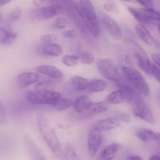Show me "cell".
I'll use <instances>...</instances> for the list:
<instances>
[{"mask_svg":"<svg viewBox=\"0 0 160 160\" xmlns=\"http://www.w3.org/2000/svg\"><path fill=\"white\" fill-rule=\"evenodd\" d=\"M21 13V8L19 7H16L10 13V19L12 21L18 20L19 18L20 17Z\"/></svg>","mask_w":160,"mask_h":160,"instance_id":"cell-33","label":"cell"},{"mask_svg":"<svg viewBox=\"0 0 160 160\" xmlns=\"http://www.w3.org/2000/svg\"><path fill=\"white\" fill-rule=\"evenodd\" d=\"M39 53L50 57H58L63 53L62 47L55 42L44 43L38 48Z\"/></svg>","mask_w":160,"mask_h":160,"instance_id":"cell-12","label":"cell"},{"mask_svg":"<svg viewBox=\"0 0 160 160\" xmlns=\"http://www.w3.org/2000/svg\"><path fill=\"white\" fill-rule=\"evenodd\" d=\"M120 124V121L118 118L110 117L99 121L96 122L94 126L102 132L116 129Z\"/></svg>","mask_w":160,"mask_h":160,"instance_id":"cell-16","label":"cell"},{"mask_svg":"<svg viewBox=\"0 0 160 160\" xmlns=\"http://www.w3.org/2000/svg\"><path fill=\"white\" fill-rule=\"evenodd\" d=\"M66 160H80L74 148L71 144L66 145L65 149Z\"/></svg>","mask_w":160,"mask_h":160,"instance_id":"cell-29","label":"cell"},{"mask_svg":"<svg viewBox=\"0 0 160 160\" xmlns=\"http://www.w3.org/2000/svg\"><path fill=\"white\" fill-rule=\"evenodd\" d=\"M39 79V75L36 73L23 72L18 75L17 81L19 86L26 87L36 83Z\"/></svg>","mask_w":160,"mask_h":160,"instance_id":"cell-17","label":"cell"},{"mask_svg":"<svg viewBox=\"0 0 160 160\" xmlns=\"http://www.w3.org/2000/svg\"><path fill=\"white\" fill-rule=\"evenodd\" d=\"M72 2L92 35L94 37L100 36L101 28L93 4L87 0L74 1Z\"/></svg>","mask_w":160,"mask_h":160,"instance_id":"cell-2","label":"cell"},{"mask_svg":"<svg viewBox=\"0 0 160 160\" xmlns=\"http://www.w3.org/2000/svg\"><path fill=\"white\" fill-rule=\"evenodd\" d=\"M79 62L81 63L87 65L91 64L94 62V58L91 53L88 51L82 52L79 56Z\"/></svg>","mask_w":160,"mask_h":160,"instance_id":"cell-30","label":"cell"},{"mask_svg":"<svg viewBox=\"0 0 160 160\" xmlns=\"http://www.w3.org/2000/svg\"><path fill=\"white\" fill-rule=\"evenodd\" d=\"M128 160H143V159L140 156L134 155V156H132L129 157Z\"/></svg>","mask_w":160,"mask_h":160,"instance_id":"cell-42","label":"cell"},{"mask_svg":"<svg viewBox=\"0 0 160 160\" xmlns=\"http://www.w3.org/2000/svg\"><path fill=\"white\" fill-rule=\"evenodd\" d=\"M135 28L138 36L148 45L151 47L159 46L158 41L143 24L137 25Z\"/></svg>","mask_w":160,"mask_h":160,"instance_id":"cell-10","label":"cell"},{"mask_svg":"<svg viewBox=\"0 0 160 160\" xmlns=\"http://www.w3.org/2000/svg\"><path fill=\"white\" fill-rule=\"evenodd\" d=\"M133 106L134 107L133 114L136 117H138L149 123L155 122V119L151 110L142 99L138 102Z\"/></svg>","mask_w":160,"mask_h":160,"instance_id":"cell-8","label":"cell"},{"mask_svg":"<svg viewBox=\"0 0 160 160\" xmlns=\"http://www.w3.org/2000/svg\"><path fill=\"white\" fill-rule=\"evenodd\" d=\"M108 109V106L106 102H99L96 103H92L88 111L83 114L84 115L83 118H86L94 115H98L106 111Z\"/></svg>","mask_w":160,"mask_h":160,"instance_id":"cell-20","label":"cell"},{"mask_svg":"<svg viewBox=\"0 0 160 160\" xmlns=\"http://www.w3.org/2000/svg\"><path fill=\"white\" fill-rule=\"evenodd\" d=\"M121 148V146L117 143L109 145L102 151L98 160H112Z\"/></svg>","mask_w":160,"mask_h":160,"instance_id":"cell-22","label":"cell"},{"mask_svg":"<svg viewBox=\"0 0 160 160\" xmlns=\"http://www.w3.org/2000/svg\"><path fill=\"white\" fill-rule=\"evenodd\" d=\"M62 11V7L59 4H52L33 10L31 15L33 19L45 20L50 19L61 13Z\"/></svg>","mask_w":160,"mask_h":160,"instance_id":"cell-6","label":"cell"},{"mask_svg":"<svg viewBox=\"0 0 160 160\" xmlns=\"http://www.w3.org/2000/svg\"><path fill=\"white\" fill-rule=\"evenodd\" d=\"M137 2L145 7V8H152L153 6V2L151 1H138Z\"/></svg>","mask_w":160,"mask_h":160,"instance_id":"cell-39","label":"cell"},{"mask_svg":"<svg viewBox=\"0 0 160 160\" xmlns=\"http://www.w3.org/2000/svg\"><path fill=\"white\" fill-rule=\"evenodd\" d=\"M57 40L56 36L51 34H45L43 35L41 38V41L44 42V43L54 42Z\"/></svg>","mask_w":160,"mask_h":160,"instance_id":"cell-35","label":"cell"},{"mask_svg":"<svg viewBox=\"0 0 160 160\" xmlns=\"http://www.w3.org/2000/svg\"><path fill=\"white\" fill-rule=\"evenodd\" d=\"M62 62L68 67H74L80 62L79 56L75 55H67L62 58Z\"/></svg>","mask_w":160,"mask_h":160,"instance_id":"cell-27","label":"cell"},{"mask_svg":"<svg viewBox=\"0 0 160 160\" xmlns=\"http://www.w3.org/2000/svg\"><path fill=\"white\" fill-rule=\"evenodd\" d=\"M102 22L108 32L115 39L120 40L122 37L121 29L118 23L112 18L103 15L102 17Z\"/></svg>","mask_w":160,"mask_h":160,"instance_id":"cell-11","label":"cell"},{"mask_svg":"<svg viewBox=\"0 0 160 160\" xmlns=\"http://www.w3.org/2000/svg\"><path fill=\"white\" fill-rule=\"evenodd\" d=\"M102 132L93 126L91 129L88 140V148L90 156H94L98 151L102 140Z\"/></svg>","mask_w":160,"mask_h":160,"instance_id":"cell-7","label":"cell"},{"mask_svg":"<svg viewBox=\"0 0 160 160\" xmlns=\"http://www.w3.org/2000/svg\"><path fill=\"white\" fill-rule=\"evenodd\" d=\"M90 80L79 76H75L71 78V82L74 88L78 90H86Z\"/></svg>","mask_w":160,"mask_h":160,"instance_id":"cell-25","label":"cell"},{"mask_svg":"<svg viewBox=\"0 0 160 160\" xmlns=\"http://www.w3.org/2000/svg\"><path fill=\"white\" fill-rule=\"evenodd\" d=\"M123 102H124V95L120 89L111 92L106 98V102L111 104H118Z\"/></svg>","mask_w":160,"mask_h":160,"instance_id":"cell-26","label":"cell"},{"mask_svg":"<svg viewBox=\"0 0 160 160\" xmlns=\"http://www.w3.org/2000/svg\"><path fill=\"white\" fill-rule=\"evenodd\" d=\"M72 104V101L70 99L61 98L58 103L53 107L58 111H63L69 108Z\"/></svg>","mask_w":160,"mask_h":160,"instance_id":"cell-28","label":"cell"},{"mask_svg":"<svg viewBox=\"0 0 160 160\" xmlns=\"http://www.w3.org/2000/svg\"><path fill=\"white\" fill-rule=\"evenodd\" d=\"M92 103V102L88 95H81L73 103L74 108L77 112L84 114L88 111Z\"/></svg>","mask_w":160,"mask_h":160,"instance_id":"cell-18","label":"cell"},{"mask_svg":"<svg viewBox=\"0 0 160 160\" xmlns=\"http://www.w3.org/2000/svg\"><path fill=\"white\" fill-rule=\"evenodd\" d=\"M62 35L66 38L74 39L78 36V32L75 29H69L62 32Z\"/></svg>","mask_w":160,"mask_h":160,"instance_id":"cell-34","label":"cell"},{"mask_svg":"<svg viewBox=\"0 0 160 160\" xmlns=\"http://www.w3.org/2000/svg\"><path fill=\"white\" fill-rule=\"evenodd\" d=\"M122 74L127 81L142 95L149 94V87L144 77L138 71L127 66L122 68Z\"/></svg>","mask_w":160,"mask_h":160,"instance_id":"cell-4","label":"cell"},{"mask_svg":"<svg viewBox=\"0 0 160 160\" xmlns=\"http://www.w3.org/2000/svg\"><path fill=\"white\" fill-rule=\"evenodd\" d=\"M136 58L140 69L147 74L152 76L153 64L150 62L145 52L143 50L138 51L137 53Z\"/></svg>","mask_w":160,"mask_h":160,"instance_id":"cell-15","label":"cell"},{"mask_svg":"<svg viewBox=\"0 0 160 160\" xmlns=\"http://www.w3.org/2000/svg\"><path fill=\"white\" fill-rule=\"evenodd\" d=\"M104 8L108 12H115L117 10V7L113 2H107L105 3Z\"/></svg>","mask_w":160,"mask_h":160,"instance_id":"cell-37","label":"cell"},{"mask_svg":"<svg viewBox=\"0 0 160 160\" xmlns=\"http://www.w3.org/2000/svg\"><path fill=\"white\" fill-rule=\"evenodd\" d=\"M26 97L28 101L33 104L48 105L52 107L61 98L59 93L50 89L29 92Z\"/></svg>","mask_w":160,"mask_h":160,"instance_id":"cell-3","label":"cell"},{"mask_svg":"<svg viewBox=\"0 0 160 160\" xmlns=\"http://www.w3.org/2000/svg\"><path fill=\"white\" fill-rule=\"evenodd\" d=\"M48 2L46 1H33V3L36 6H42L44 4H46Z\"/></svg>","mask_w":160,"mask_h":160,"instance_id":"cell-41","label":"cell"},{"mask_svg":"<svg viewBox=\"0 0 160 160\" xmlns=\"http://www.w3.org/2000/svg\"><path fill=\"white\" fill-rule=\"evenodd\" d=\"M141 13L144 16L148 24L154 22H159L160 13L152 8H143L138 9Z\"/></svg>","mask_w":160,"mask_h":160,"instance_id":"cell-24","label":"cell"},{"mask_svg":"<svg viewBox=\"0 0 160 160\" xmlns=\"http://www.w3.org/2000/svg\"><path fill=\"white\" fill-rule=\"evenodd\" d=\"M158 82H160V68L153 64V70H152V75Z\"/></svg>","mask_w":160,"mask_h":160,"instance_id":"cell-36","label":"cell"},{"mask_svg":"<svg viewBox=\"0 0 160 160\" xmlns=\"http://www.w3.org/2000/svg\"><path fill=\"white\" fill-rule=\"evenodd\" d=\"M7 122V116L6 110L2 103L0 100V123L5 124Z\"/></svg>","mask_w":160,"mask_h":160,"instance_id":"cell-32","label":"cell"},{"mask_svg":"<svg viewBox=\"0 0 160 160\" xmlns=\"http://www.w3.org/2000/svg\"><path fill=\"white\" fill-rule=\"evenodd\" d=\"M138 138L145 142L159 141L160 134L148 129H141L138 130L135 133Z\"/></svg>","mask_w":160,"mask_h":160,"instance_id":"cell-19","label":"cell"},{"mask_svg":"<svg viewBox=\"0 0 160 160\" xmlns=\"http://www.w3.org/2000/svg\"><path fill=\"white\" fill-rule=\"evenodd\" d=\"M100 72L106 78L115 81H119L121 76L116 63L109 59H102L97 62Z\"/></svg>","mask_w":160,"mask_h":160,"instance_id":"cell-5","label":"cell"},{"mask_svg":"<svg viewBox=\"0 0 160 160\" xmlns=\"http://www.w3.org/2000/svg\"><path fill=\"white\" fill-rule=\"evenodd\" d=\"M10 1H6V0H0V7L7 4L10 2Z\"/></svg>","mask_w":160,"mask_h":160,"instance_id":"cell-44","label":"cell"},{"mask_svg":"<svg viewBox=\"0 0 160 160\" xmlns=\"http://www.w3.org/2000/svg\"><path fill=\"white\" fill-rule=\"evenodd\" d=\"M36 70L40 73L45 75L56 80H60L63 78V74L62 71L52 65H40L36 68Z\"/></svg>","mask_w":160,"mask_h":160,"instance_id":"cell-14","label":"cell"},{"mask_svg":"<svg viewBox=\"0 0 160 160\" xmlns=\"http://www.w3.org/2000/svg\"><path fill=\"white\" fill-rule=\"evenodd\" d=\"M24 140L31 160H47L42 152L30 137L26 135L24 136Z\"/></svg>","mask_w":160,"mask_h":160,"instance_id":"cell-9","label":"cell"},{"mask_svg":"<svg viewBox=\"0 0 160 160\" xmlns=\"http://www.w3.org/2000/svg\"><path fill=\"white\" fill-rule=\"evenodd\" d=\"M69 25L67 19L63 18H61L56 20L54 24V27L57 29H62L65 28Z\"/></svg>","mask_w":160,"mask_h":160,"instance_id":"cell-31","label":"cell"},{"mask_svg":"<svg viewBox=\"0 0 160 160\" xmlns=\"http://www.w3.org/2000/svg\"><path fill=\"white\" fill-rule=\"evenodd\" d=\"M17 34L13 31L4 27H0V44L8 45L14 42Z\"/></svg>","mask_w":160,"mask_h":160,"instance_id":"cell-21","label":"cell"},{"mask_svg":"<svg viewBox=\"0 0 160 160\" xmlns=\"http://www.w3.org/2000/svg\"><path fill=\"white\" fill-rule=\"evenodd\" d=\"M151 58L154 63V65L160 68V59L159 54L158 53H153L152 54Z\"/></svg>","mask_w":160,"mask_h":160,"instance_id":"cell-38","label":"cell"},{"mask_svg":"<svg viewBox=\"0 0 160 160\" xmlns=\"http://www.w3.org/2000/svg\"><path fill=\"white\" fill-rule=\"evenodd\" d=\"M2 15L1 13H0V23L2 22Z\"/></svg>","mask_w":160,"mask_h":160,"instance_id":"cell-45","label":"cell"},{"mask_svg":"<svg viewBox=\"0 0 160 160\" xmlns=\"http://www.w3.org/2000/svg\"><path fill=\"white\" fill-rule=\"evenodd\" d=\"M49 122L48 119L43 114L37 115L36 123L43 139L56 157L59 160H63V151L61 144Z\"/></svg>","mask_w":160,"mask_h":160,"instance_id":"cell-1","label":"cell"},{"mask_svg":"<svg viewBox=\"0 0 160 160\" xmlns=\"http://www.w3.org/2000/svg\"><path fill=\"white\" fill-rule=\"evenodd\" d=\"M148 160H160V157L158 155H153L150 156Z\"/></svg>","mask_w":160,"mask_h":160,"instance_id":"cell-43","label":"cell"},{"mask_svg":"<svg viewBox=\"0 0 160 160\" xmlns=\"http://www.w3.org/2000/svg\"><path fill=\"white\" fill-rule=\"evenodd\" d=\"M107 88L106 82L101 79H94L89 81L86 90L89 93H96L103 91Z\"/></svg>","mask_w":160,"mask_h":160,"instance_id":"cell-23","label":"cell"},{"mask_svg":"<svg viewBox=\"0 0 160 160\" xmlns=\"http://www.w3.org/2000/svg\"><path fill=\"white\" fill-rule=\"evenodd\" d=\"M117 118L120 121L121 120L122 121L125 122H128L130 121V117L128 115H126V114L121 115L119 117Z\"/></svg>","mask_w":160,"mask_h":160,"instance_id":"cell-40","label":"cell"},{"mask_svg":"<svg viewBox=\"0 0 160 160\" xmlns=\"http://www.w3.org/2000/svg\"><path fill=\"white\" fill-rule=\"evenodd\" d=\"M119 89L123 93L124 101L132 104L133 106L142 99L137 92L130 85L126 84H121Z\"/></svg>","mask_w":160,"mask_h":160,"instance_id":"cell-13","label":"cell"}]
</instances>
